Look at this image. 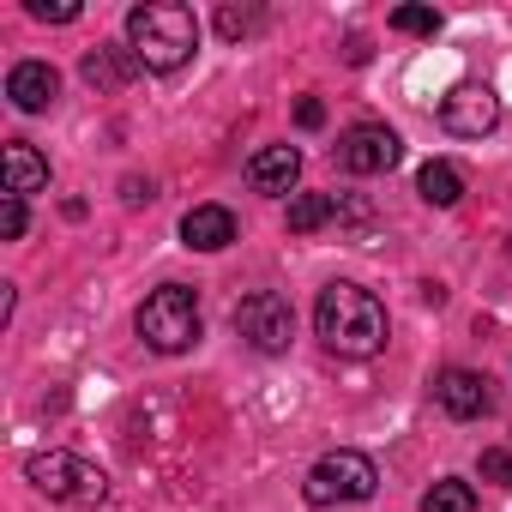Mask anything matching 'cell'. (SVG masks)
I'll return each mask as SVG.
<instances>
[{"label":"cell","mask_w":512,"mask_h":512,"mask_svg":"<svg viewBox=\"0 0 512 512\" xmlns=\"http://www.w3.org/2000/svg\"><path fill=\"white\" fill-rule=\"evenodd\" d=\"M314 332L338 356H380L386 350V308L362 284H326L314 302Z\"/></svg>","instance_id":"1"},{"label":"cell","mask_w":512,"mask_h":512,"mask_svg":"<svg viewBox=\"0 0 512 512\" xmlns=\"http://www.w3.org/2000/svg\"><path fill=\"white\" fill-rule=\"evenodd\" d=\"M127 49L139 55L145 73H181L199 49V19L181 0H145L127 13Z\"/></svg>","instance_id":"2"},{"label":"cell","mask_w":512,"mask_h":512,"mask_svg":"<svg viewBox=\"0 0 512 512\" xmlns=\"http://www.w3.org/2000/svg\"><path fill=\"white\" fill-rule=\"evenodd\" d=\"M139 338L157 356H181L199 344V296L187 284H163L139 302Z\"/></svg>","instance_id":"3"},{"label":"cell","mask_w":512,"mask_h":512,"mask_svg":"<svg viewBox=\"0 0 512 512\" xmlns=\"http://www.w3.org/2000/svg\"><path fill=\"white\" fill-rule=\"evenodd\" d=\"M25 476L37 482V494H49L61 506H103V494H109V476L73 452H37L25 464Z\"/></svg>","instance_id":"4"},{"label":"cell","mask_w":512,"mask_h":512,"mask_svg":"<svg viewBox=\"0 0 512 512\" xmlns=\"http://www.w3.org/2000/svg\"><path fill=\"white\" fill-rule=\"evenodd\" d=\"M374 488H380V470H374V458H368V452H326V458L308 470V482H302V494H308L314 506L368 500Z\"/></svg>","instance_id":"5"},{"label":"cell","mask_w":512,"mask_h":512,"mask_svg":"<svg viewBox=\"0 0 512 512\" xmlns=\"http://www.w3.org/2000/svg\"><path fill=\"white\" fill-rule=\"evenodd\" d=\"M235 332L260 350V356H284L290 338H296V308H290L278 290H253V296L235 308Z\"/></svg>","instance_id":"6"},{"label":"cell","mask_w":512,"mask_h":512,"mask_svg":"<svg viewBox=\"0 0 512 512\" xmlns=\"http://www.w3.org/2000/svg\"><path fill=\"white\" fill-rule=\"evenodd\" d=\"M440 127H446L452 139H482V133H494V127H500V97H494V85H452L446 103H440Z\"/></svg>","instance_id":"7"},{"label":"cell","mask_w":512,"mask_h":512,"mask_svg":"<svg viewBox=\"0 0 512 512\" xmlns=\"http://www.w3.org/2000/svg\"><path fill=\"white\" fill-rule=\"evenodd\" d=\"M398 157H404V145H398V133H392L386 121H356V127L338 139V163H344L350 175H386Z\"/></svg>","instance_id":"8"},{"label":"cell","mask_w":512,"mask_h":512,"mask_svg":"<svg viewBox=\"0 0 512 512\" xmlns=\"http://www.w3.org/2000/svg\"><path fill=\"white\" fill-rule=\"evenodd\" d=\"M434 398H440V410H446V416H458V422H470V416H482V410L494 404L488 380H482V374H470V368H446V374L434 380Z\"/></svg>","instance_id":"9"},{"label":"cell","mask_w":512,"mask_h":512,"mask_svg":"<svg viewBox=\"0 0 512 512\" xmlns=\"http://www.w3.org/2000/svg\"><path fill=\"white\" fill-rule=\"evenodd\" d=\"M302 175V151L296 145H266V151H253L247 157V181L253 193H290Z\"/></svg>","instance_id":"10"},{"label":"cell","mask_w":512,"mask_h":512,"mask_svg":"<svg viewBox=\"0 0 512 512\" xmlns=\"http://www.w3.org/2000/svg\"><path fill=\"white\" fill-rule=\"evenodd\" d=\"M7 97H13L25 115H37V109H49V103L61 97V73H55L49 61H19V67L7 73Z\"/></svg>","instance_id":"11"},{"label":"cell","mask_w":512,"mask_h":512,"mask_svg":"<svg viewBox=\"0 0 512 512\" xmlns=\"http://www.w3.org/2000/svg\"><path fill=\"white\" fill-rule=\"evenodd\" d=\"M181 241L199 247V253L229 247V241H235V211H229V205H193V211L181 217Z\"/></svg>","instance_id":"12"},{"label":"cell","mask_w":512,"mask_h":512,"mask_svg":"<svg viewBox=\"0 0 512 512\" xmlns=\"http://www.w3.org/2000/svg\"><path fill=\"white\" fill-rule=\"evenodd\" d=\"M0 175H7V193H13V199H25V193L49 187V163H43V157H37V145H25V139H13V145H7V157H0Z\"/></svg>","instance_id":"13"},{"label":"cell","mask_w":512,"mask_h":512,"mask_svg":"<svg viewBox=\"0 0 512 512\" xmlns=\"http://www.w3.org/2000/svg\"><path fill=\"white\" fill-rule=\"evenodd\" d=\"M139 73V55L133 49H91L85 55V79L97 85V91H115V85H127Z\"/></svg>","instance_id":"14"},{"label":"cell","mask_w":512,"mask_h":512,"mask_svg":"<svg viewBox=\"0 0 512 512\" xmlns=\"http://www.w3.org/2000/svg\"><path fill=\"white\" fill-rule=\"evenodd\" d=\"M416 193L428 199V205H458V193H464V175L452 169V163H422V175H416Z\"/></svg>","instance_id":"15"},{"label":"cell","mask_w":512,"mask_h":512,"mask_svg":"<svg viewBox=\"0 0 512 512\" xmlns=\"http://www.w3.org/2000/svg\"><path fill=\"white\" fill-rule=\"evenodd\" d=\"M332 211H338V199H332V193H296V199H290V229H296V235H308V229L332 223Z\"/></svg>","instance_id":"16"},{"label":"cell","mask_w":512,"mask_h":512,"mask_svg":"<svg viewBox=\"0 0 512 512\" xmlns=\"http://www.w3.org/2000/svg\"><path fill=\"white\" fill-rule=\"evenodd\" d=\"M422 512H476V488L470 482H434L428 494H422Z\"/></svg>","instance_id":"17"},{"label":"cell","mask_w":512,"mask_h":512,"mask_svg":"<svg viewBox=\"0 0 512 512\" xmlns=\"http://www.w3.org/2000/svg\"><path fill=\"white\" fill-rule=\"evenodd\" d=\"M392 31H404V37H434V31H440V13H434V7H398V13H392Z\"/></svg>","instance_id":"18"},{"label":"cell","mask_w":512,"mask_h":512,"mask_svg":"<svg viewBox=\"0 0 512 512\" xmlns=\"http://www.w3.org/2000/svg\"><path fill=\"white\" fill-rule=\"evenodd\" d=\"M217 31L235 43V37H247V31H260V7H217Z\"/></svg>","instance_id":"19"},{"label":"cell","mask_w":512,"mask_h":512,"mask_svg":"<svg viewBox=\"0 0 512 512\" xmlns=\"http://www.w3.org/2000/svg\"><path fill=\"white\" fill-rule=\"evenodd\" d=\"M482 482H494V488H512V452L488 446V452H482Z\"/></svg>","instance_id":"20"},{"label":"cell","mask_w":512,"mask_h":512,"mask_svg":"<svg viewBox=\"0 0 512 512\" xmlns=\"http://www.w3.org/2000/svg\"><path fill=\"white\" fill-rule=\"evenodd\" d=\"M31 19H43V25H73L79 7H73V0H55V7H49V0H31Z\"/></svg>","instance_id":"21"},{"label":"cell","mask_w":512,"mask_h":512,"mask_svg":"<svg viewBox=\"0 0 512 512\" xmlns=\"http://www.w3.org/2000/svg\"><path fill=\"white\" fill-rule=\"evenodd\" d=\"M0 235H7V241H19L25 235V199H0Z\"/></svg>","instance_id":"22"},{"label":"cell","mask_w":512,"mask_h":512,"mask_svg":"<svg viewBox=\"0 0 512 512\" xmlns=\"http://www.w3.org/2000/svg\"><path fill=\"white\" fill-rule=\"evenodd\" d=\"M296 121H302V127H320V121H326V109H320V103H314V97H308V103H302V109H296Z\"/></svg>","instance_id":"23"},{"label":"cell","mask_w":512,"mask_h":512,"mask_svg":"<svg viewBox=\"0 0 512 512\" xmlns=\"http://www.w3.org/2000/svg\"><path fill=\"white\" fill-rule=\"evenodd\" d=\"M151 199V181H127V205H145Z\"/></svg>","instance_id":"24"}]
</instances>
